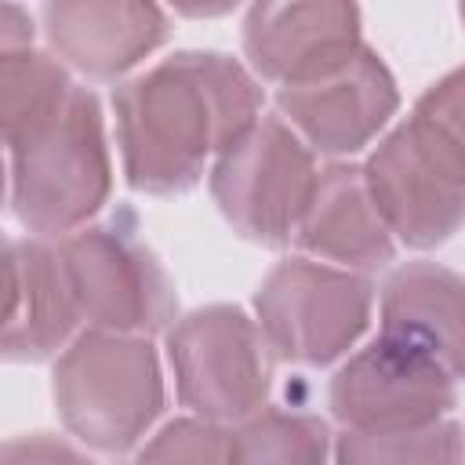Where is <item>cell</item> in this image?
<instances>
[{
	"instance_id": "6da1fadb",
	"label": "cell",
	"mask_w": 465,
	"mask_h": 465,
	"mask_svg": "<svg viewBox=\"0 0 465 465\" xmlns=\"http://www.w3.org/2000/svg\"><path fill=\"white\" fill-rule=\"evenodd\" d=\"M262 80L225 51H174L113 91L124 178L149 196L189 193L265 113Z\"/></svg>"
},
{
	"instance_id": "7a4b0ae2",
	"label": "cell",
	"mask_w": 465,
	"mask_h": 465,
	"mask_svg": "<svg viewBox=\"0 0 465 465\" xmlns=\"http://www.w3.org/2000/svg\"><path fill=\"white\" fill-rule=\"evenodd\" d=\"M7 207L25 236L65 240L91 225L113 189L105 113L91 87L76 84L44 120L4 138Z\"/></svg>"
},
{
	"instance_id": "3957f363",
	"label": "cell",
	"mask_w": 465,
	"mask_h": 465,
	"mask_svg": "<svg viewBox=\"0 0 465 465\" xmlns=\"http://www.w3.org/2000/svg\"><path fill=\"white\" fill-rule=\"evenodd\" d=\"M51 396L65 432L98 454H127L163 414V371L142 334L84 327L54 360Z\"/></svg>"
},
{
	"instance_id": "277c9868",
	"label": "cell",
	"mask_w": 465,
	"mask_h": 465,
	"mask_svg": "<svg viewBox=\"0 0 465 465\" xmlns=\"http://www.w3.org/2000/svg\"><path fill=\"white\" fill-rule=\"evenodd\" d=\"M363 182L400 247L432 251L465 229V153L418 113L378 138Z\"/></svg>"
},
{
	"instance_id": "5b68a950",
	"label": "cell",
	"mask_w": 465,
	"mask_h": 465,
	"mask_svg": "<svg viewBox=\"0 0 465 465\" xmlns=\"http://www.w3.org/2000/svg\"><path fill=\"white\" fill-rule=\"evenodd\" d=\"M167 367L182 407L218 425H240L265 411L272 349L254 316L240 305H203L167 331Z\"/></svg>"
},
{
	"instance_id": "8992f818",
	"label": "cell",
	"mask_w": 465,
	"mask_h": 465,
	"mask_svg": "<svg viewBox=\"0 0 465 465\" xmlns=\"http://www.w3.org/2000/svg\"><path fill=\"white\" fill-rule=\"evenodd\" d=\"M374 312V283L360 272L305 254L276 262L254 291V320L272 356L327 367L363 338Z\"/></svg>"
},
{
	"instance_id": "52a82bcc",
	"label": "cell",
	"mask_w": 465,
	"mask_h": 465,
	"mask_svg": "<svg viewBox=\"0 0 465 465\" xmlns=\"http://www.w3.org/2000/svg\"><path fill=\"white\" fill-rule=\"evenodd\" d=\"M316 178V153L283 124L280 113L262 116L207 171V185L222 218L243 240L265 247L294 240Z\"/></svg>"
},
{
	"instance_id": "ba28073f",
	"label": "cell",
	"mask_w": 465,
	"mask_h": 465,
	"mask_svg": "<svg viewBox=\"0 0 465 465\" xmlns=\"http://www.w3.org/2000/svg\"><path fill=\"white\" fill-rule=\"evenodd\" d=\"M80 316L91 331L167 334L178 320L174 280L124 225H87L58 240Z\"/></svg>"
},
{
	"instance_id": "9c48e42d",
	"label": "cell",
	"mask_w": 465,
	"mask_h": 465,
	"mask_svg": "<svg viewBox=\"0 0 465 465\" xmlns=\"http://www.w3.org/2000/svg\"><path fill=\"white\" fill-rule=\"evenodd\" d=\"M327 403L349 432L418 429L454 414L458 381L421 352L378 334L334 371Z\"/></svg>"
},
{
	"instance_id": "30bf717a",
	"label": "cell",
	"mask_w": 465,
	"mask_h": 465,
	"mask_svg": "<svg viewBox=\"0 0 465 465\" xmlns=\"http://www.w3.org/2000/svg\"><path fill=\"white\" fill-rule=\"evenodd\" d=\"M247 69L276 91L327 80L360 58L363 18L356 4H254L240 25Z\"/></svg>"
},
{
	"instance_id": "8fae6325",
	"label": "cell",
	"mask_w": 465,
	"mask_h": 465,
	"mask_svg": "<svg viewBox=\"0 0 465 465\" xmlns=\"http://www.w3.org/2000/svg\"><path fill=\"white\" fill-rule=\"evenodd\" d=\"M400 109V87L385 58L371 47L360 51L341 73L276 91V113L283 124L320 156L349 160L385 134Z\"/></svg>"
},
{
	"instance_id": "7c38bea8",
	"label": "cell",
	"mask_w": 465,
	"mask_h": 465,
	"mask_svg": "<svg viewBox=\"0 0 465 465\" xmlns=\"http://www.w3.org/2000/svg\"><path fill=\"white\" fill-rule=\"evenodd\" d=\"M47 51L84 80H127L163 40L171 18L134 0H51L36 11Z\"/></svg>"
},
{
	"instance_id": "4fadbf2b",
	"label": "cell",
	"mask_w": 465,
	"mask_h": 465,
	"mask_svg": "<svg viewBox=\"0 0 465 465\" xmlns=\"http://www.w3.org/2000/svg\"><path fill=\"white\" fill-rule=\"evenodd\" d=\"M80 305L58 240H7V312L0 349L11 363L58 360L80 334Z\"/></svg>"
},
{
	"instance_id": "5bb4252c",
	"label": "cell",
	"mask_w": 465,
	"mask_h": 465,
	"mask_svg": "<svg viewBox=\"0 0 465 465\" xmlns=\"http://www.w3.org/2000/svg\"><path fill=\"white\" fill-rule=\"evenodd\" d=\"M294 243L305 258L338 265L349 272H374L396 258V240L378 214L371 189L363 182V163L331 160L320 167L312 200L294 232Z\"/></svg>"
},
{
	"instance_id": "9a60e30c",
	"label": "cell",
	"mask_w": 465,
	"mask_h": 465,
	"mask_svg": "<svg viewBox=\"0 0 465 465\" xmlns=\"http://www.w3.org/2000/svg\"><path fill=\"white\" fill-rule=\"evenodd\" d=\"M385 338L465 381V276L440 262H407L381 283Z\"/></svg>"
},
{
	"instance_id": "2e32d148",
	"label": "cell",
	"mask_w": 465,
	"mask_h": 465,
	"mask_svg": "<svg viewBox=\"0 0 465 465\" xmlns=\"http://www.w3.org/2000/svg\"><path fill=\"white\" fill-rule=\"evenodd\" d=\"M331 429L316 414L265 407L229 429V465H327Z\"/></svg>"
},
{
	"instance_id": "e0dca14e",
	"label": "cell",
	"mask_w": 465,
	"mask_h": 465,
	"mask_svg": "<svg viewBox=\"0 0 465 465\" xmlns=\"http://www.w3.org/2000/svg\"><path fill=\"white\" fill-rule=\"evenodd\" d=\"M334 465H465V425L443 418L392 432L341 429L334 440Z\"/></svg>"
},
{
	"instance_id": "ac0fdd59",
	"label": "cell",
	"mask_w": 465,
	"mask_h": 465,
	"mask_svg": "<svg viewBox=\"0 0 465 465\" xmlns=\"http://www.w3.org/2000/svg\"><path fill=\"white\" fill-rule=\"evenodd\" d=\"M76 87L73 73L47 47L0 51V120L4 138L25 131L58 109Z\"/></svg>"
},
{
	"instance_id": "d6986e66",
	"label": "cell",
	"mask_w": 465,
	"mask_h": 465,
	"mask_svg": "<svg viewBox=\"0 0 465 465\" xmlns=\"http://www.w3.org/2000/svg\"><path fill=\"white\" fill-rule=\"evenodd\" d=\"M142 465H229V429L207 418H174L167 421L142 450Z\"/></svg>"
},
{
	"instance_id": "ffe728a7",
	"label": "cell",
	"mask_w": 465,
	"mask_h": 465,
	"mask_svg": "<svg viewBox=\"0 0 465 465\" xmlns=\"http://www.w3.org/2000/svg\"><path fill=\"white\" fill-rule=\"evenodd\" d=\"M414 113L425 116L429 124H436L461 153H465V65L443 73L436 84H429L421 91V98L414 102Z\"/></svg>"
},
{
	"instance_id": "44dd1931",
	"label": "cell",
	"mask_w": 465,
	"mask_h": 465,
	"mask_svg": "<svg viewBox=\"0 0 465 465\" xmlns=\"http://www.w3.org/2000/svg\"><path fill=\"white\" fill-rule=\"evenodd\" d=\"M4 465H91V458L62 436L29 432L4 443Z\"/></svg>"
},
{
	"instance_id": "7402d4cb",
	"label": "cell",
	"mask_w": 465,
	"mask_h": 465,
	"mask_svg": "<svg viewBox=\"0 0 465 465\" xmlns=\"http://www.w3.org/2000/svg\"><path fill=\"white\" fill-rule=\"evenodd\" d=\"M40 25L25 7L18 4H4L0 7V51H22V47H36V29Z\"/></svg>"
},
{
	"instance_id": "603a6c76",
	"label": "cell",
	"mask_w": 465,
	"mask_h": 465,
	"mask_svg": "<svg viewBox=\"0 0 465 465\" xmlns=\"http://www.w3.org/2000/svg\"><path fill=\"white\" fill-rule=\"evenodd\" d=\"M458 15H461V25H465V4H461V7H458Z\"/></svg>"
},
{
	"instance_id": "cb8c5ba5",
	"label": "cell",
	"mask_w": 465,
	"mask_h": 465,
	"mask_svg": "<svg viewBox=\"0 0 465 465\" xmlns=\"http://www.w3.org/2000/svg\"><path fill=\"white\" fill-rule=\"evenodd\" d=\"M120 465H142V461H120Z\"/></svg>"
}]
</instances>
